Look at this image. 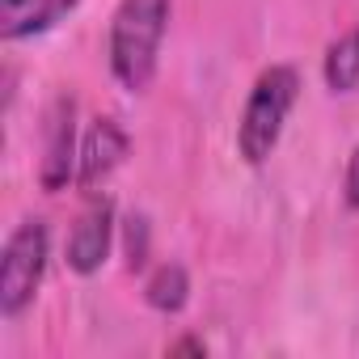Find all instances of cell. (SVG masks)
Instances as JSON below:
<instances>
[{"label": "cell", "mask_w": 359, "mask_h": 359, "mask_svg": "<svg viewBox=\"0 0 359 359\" xmlns=\"http://www.w3.org/2000/svg\"><path fill=\"white\" fill-rule=\"evenodd\" d=\"M169 0H118L110 18V72L127 93H144L161 64Z\"/></svg>", "instance_id": "obj_1"}, {"label": "cell", "mask_w": 359, "mask_h": 359, "mask_svg": "<svg viewBox=\"0 0 359 359\" xmlns=\"http://www.w3.org/2000/svg\"><path fill=\"white\" fill-rule=\"evenodd\" d=\"M296 97H300V76H296L292 64H271L254 81V89L245 97V110H241V123H237V148L250 165H262L275 152Z\"/></svg>", "instance_id": "obj_2"}, {"label": "cell", "mask_w": 359, "mask_h": 359, "mask_svg": "<svg viewBox=\"0 0 359 359\" xmlns=\"http://www.w3.org/2000/svg\"><path fill=\"white\" fill-rule=\"evenodd\" d=\"M47 258H51V237L43 220H26L9 233L5 254H0V313L5 317L30 309V300L43 287Z\"/></svg>", "instance_id": "obj_3"}, {"label": "cell", "mask_w": 359, "mask_h": 359, "mask_svg": "<svg viewBox=\"0 0 359 359\" xmlns=\"http://www.w3.org/2000/svg\"><path fill=\"white\" fill-rule=\"evenodd\" d=\"M76 106L72 97H60L47 114V148H43V165L39 177L47 191H64L68 182H76V165H81V148H76Z\"/></svg>", "instance_id": "obj_4"}, {"label": "cell", "mask_w": 359, "mask_h": 359, "mask_svg": "<svg viewBox=\"0 0 359 359\" xmlns=\"http://www.w3.org/2000/svg\"><path fill=\"white\" fill-rule=\"evenodd\" d=\"M114 245V203L93 199L68 233V266L76 275H97Z\"/></svg>", "instance_id": "obj_5"}, {"label": "cell", "mask_w": 359, "mask_h": 359, "mask_svg": "<svg viewBox=\"0 0 359 359\" xmlns=\"http://www.w3.org/2000/svg\"><path fill=\"white\" fill-rule=\"evenodd\" d=\"M127 156V131L114 118H93V127L81 140V165H76V187L97 191L106 177L123 165Z\"/></svg>", "instance_id": "obj_6"}, {"label": "cell", "mask_w": 359, "mask_h": 359, "mask_svg": "<svg viewBox=\"0 0 359 359\" xmlns=\"http://www.w3.org/2000/svg\"><path fill=\"white\" fill-rule=\"evenodd\" d=\"M72 9H76V0H0V34L34 39V34L51 30Z\"/></svg>", "instance_id": "obj_7"}, {"label": "cell", "mask_w": 359, "mask_h": 359, "mask_svg": "<svg viewBox=\"0 0 359 359\" xmlns=\"http://www.w3.org/2000/svg\"><path fill=\"white\" fill-rule=\"evenodd\" d=\"M144 300H148L152 309H161V313L187 309V300H191V279H187V271L177 266V262H161V266L148 275V283H144Z\"/></svg>", "instance_id": "obj_8"}, {"label": "cell", "mask_w": 359, "mask_h": 359, "mask_svg": "<svg viewBox=\"0 0 359 359\" xmlns=\"http://www.w3.org/2000/svg\"><path fill=\"white\" fill-rule=\"evenodd\" d=\"M325 85L334 93H351L359 85V30H346L325 51Z\"/></svg>", "instance_id": "obj_9"}, {"label": "cell", "mask_w": 359, "mask_h": 359, "mask_svg": "<svg viewBox=\"0 0 359 359\" xmlns=\"http://www.w3.org/2000/svg\"><path fill=\"white\" fill-rule=\"evenodd\" d=\"M342 191H346V203L359 212V148H355L351 161H346V182H342Z\"/></svg>", "instance_id": "obj_10"}, {"label": "cell", "mask_w": 359, "mask_h": 359, "mask_svg": "<svg viewBox=\"0 0 359 359\" xmlns=\"http://www.w3.org/2000/svg\"><path fill=\"white\" fill-rule=\"evenodd\" d=\"M169 355H203V342L182 338V342H173V346H169Z\"/></svg>", "instance_id": "obj_11"}]
</instances>
